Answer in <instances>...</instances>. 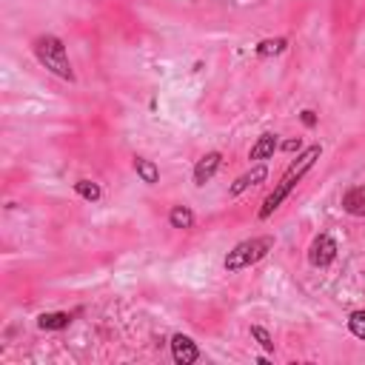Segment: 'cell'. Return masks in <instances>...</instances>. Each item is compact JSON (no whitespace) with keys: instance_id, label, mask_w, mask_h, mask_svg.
<instances>
[{"instance_id":"cell-1","label":"cell","mask_w":365,"mask_h":365,"mask_svg":"<svg viewBox=\"0 0 365 365\" xmlns=\"http://www.w3.org/2000/svg\"><path fill=\"white\" fill-rule=\"evenodd\" d=\"M317 157H319V145H311V148H308V151H305V154H302V157H299V160L285 171V177H282V180H279V185L274 188V194H268V200H265V205H262L259 217H268V214H271V211L285 200V194H288V191L297 185V180H299V177L314 165V160H317Z\"/></svg>"},{"instance_id":"cell-2","label":"cell","mask_w":365,"mask_h":365,"mask_svg":"<svg viewBox=\"0 0 365 365\" xmlns=\"http://www.w3.org/2000/svg\"><path fill=\"white\" fill-rule=\"evenodd\" d=\"M34 51H37L40 63H43L46 68H51L54 74H60V77H66V80L74 77V74H71V66H68V57H66V48H63V43H60L57 37H51V34L37 37V40H34Z\"/></svg>"},{"instance_id":"cell-3","label":"cell","mask_w":365,"mask_h":365,"mask_svg":"<svg viewBox=\"0 0 365 365\" xmlns=\"http://www.w3.org/2000/svg\"><path fill=\"white\" fill-rule=\"evenodd\" d=\"M271 248H274V240H271V237H254V240H245V242H240L234 251H228V257H225V268H228V271L248 268V265H254L257 259H262Z\"/></svg>"},{"instance_id":"cell-4","label":"cell","mask_w":365,"mask_h":365,"mask_svg":"<svg viewBox=\"0 0 365 365\" xmlns=\"http://www.w3.org/2000/svg\"><path fill=\"white\" fill-rule=\"evenodd\" d=\"M336 257V245H334V240L328 237V234H319L314 242H311V254H308V259H311V265H328L331 259Z\"/></svg>"},{"instance_id":"cell-5","label":"cell","mask_w":365,"mask_h":365,"mask_svg":"<svg viewBox=\"0 0 365 365\" xmlns=\"http://www.w3.org/2000/svg\"><path fill=\"white\" fill-rule=\"evenodd\" d=\"M171 354H174V359H177L180 365H191V362L200 356L197 345H194L188 336H182V334H177V336L171 339Z\"/></svg>"},{"instance_id":"cell-6","label":"cell","mask_w":365,"mask_h":365,"mask_svg":"<svg viewBox=\"0 0 365 365\" xmlns=\"http://www.w3.org/2000/svg\"><path fill=\"white\" fill-rule=\"evenodd\" d=\"M217 165H220V154H217V151L205 154V157L197 163V168H194V180H197V185H205V182L214 177Z\"/></svg>"},{"instance_id":"cell-7","label":"cell","mask_w":365,"mask_h":365,"mask_svg":"<svg viewBox=\"0 0 365 365\" xmlns=\"http://www.w3.org/2000/svg\"><path fill=\"white\" fill-rule=\"evenodd\" d=\"M342 208L354 217H365V185H356L351 188L345 197H342Z\"/></svg>"},{"instance_id":"cell-8","label":"cell","mask_w":365,"mask_h":365,"mask_svg":"<svg viewBox=\"0 0 365 365\" xmlns=\"http://www.w3.org/2000/svg\"><path fill=\"white\" fill-rule=\"evenodd\" d=\"M274 148H277V137L274 134H262L251 148V160H265V157L274 154Z\"/></svg>"},{"instance_id":"cell-9","label":"cell","mask_w":365,"mask_h":365,"mask_svg":"<svg viewBox=\"0 0 365 365\" xmlns=\"http://www.w3.org/2000/svg\"><path fill=\"white\" fill-rule=\"evenodd\" d=\"M259 180H265V168L262 165H257L251 174H245V177H240L237 182H234V188H231V194H240L242 188H248V185H257Z\"/></svg>"},{"instance_id":"cell-10","label":"cell","mask_w":365,"mask_h":365,"mask_svg":"<svg viewBox=\"0 0 365 365\" xmlns=\"http://www.w3.org/2000/svg\"><path fill=\"white\" fill-rule=\"evenodd\" d=\"M171 225L174 228H191L194 225V214L185 205H177V208H171Z\"/></svg>"},{"instance_id":"cell-11","label":"cell","mask_w":365,"mask_h":365,"mask_svg":"<svg viewBox=\"0 0 365 365\" xmlns=\"http://www.w3.org/2000/svg\"><path fill=\"white\" fill-rule=\"evenodd\" d=\"M134 168H137V174H140L145 182H157V177H160L157 165H154V163H148V160H143V157H137V160H134Z\"/></svg>"},{"instance_id":"cell-12","label":"cell","mask_w":365,"mask_h":365,"mask_svg":"<svg viewBox=\"0 0 365 365\" xmlns=\"http://www.w3.org/2000/svg\"><path fill=\"white\" fill-rule=\"evenodd\" d=\"M68 322H71L68 314H43V317H40V328H48V331H54V328H66Z\"/></svg>"},{"instance_id":"cell-13","label":"cell","mask_w":365,"mask_h":365,"mask_svg":"<svg viewBox=\"0 0 365 365\" xmlns=\"http://www.w3.org/2000/svg\"><path fill=\"white\" fill-rule=\"evenodd\" d=\"M348 325H351L354 336L365 339V311H354V314H351V319H348Z\"/></svg>"},{"instance_id":"cell-14","label":"cell","mask_w":365,"mask_h":365,"mask_svg":"<svg viewBox=\"0 0 365 365\" xmlns=\"http://www.w3.org/2000/svg\"><path fill=\"white\" fill-rule=\"evenodd\" d=\"M77 194H83L86 200H97V197H100V188H97L94 182H88V180H80V182H77Z\"/></svg>"},{"instance_id":"cell-15","label":"cell","mask_w":365,"mask_h":365,"mask_svg":"<svg viewBox=\"0 0 365 365\" xmlns=\"http://www.w3.org/2000/svg\"><path fill=\"white\" fill-rule=\"evenodd\" d=\"M282 46H285V40H265V43H259V54H277V51H282Z\"/></svg>"},{"instance_id":"cell-16","label":"cell","mask_w":365,"mask_h":365,"mask_svg":"<svg viewBox=\"0 0 365 365\" xmlns=\"http://www.w3.org/2000/svg\"><path fill=\"white\" fill-rule=\"evenodd\" d=\"M251 334H254V336H257V339L262 342V348H268V351L274 348V342H271V336H268V334H265V331H262L259 325H254V328H251Z\"/></svg>"},{"instance_id":"cell-17","label":"cell","mask_w":365,"mask_h":365,"mask_svg":"<svg viewBox=\"0 0 365 365\" xmlns=\"http://www.w3.org/2000/svg\"><path fill=\"white\" fill-rule=\"evenodd\" d=\"M302 123H305V125H314V114H311V111H305V114H302Z\"/></svg>"}]
</instances>
